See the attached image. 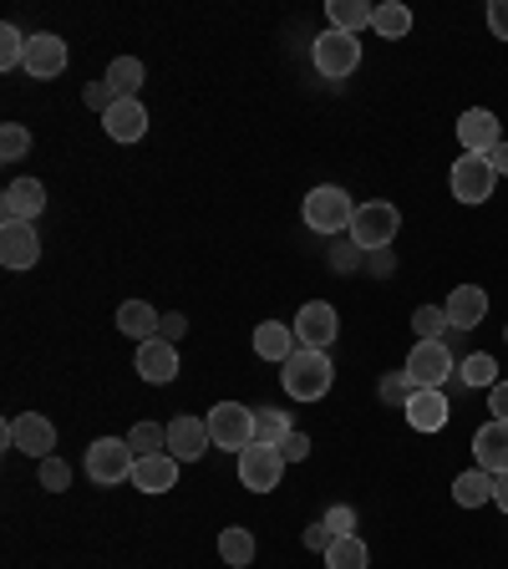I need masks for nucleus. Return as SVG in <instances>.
Here are the masks:
<instances>
[{"mask_svg": "<svg viewBox=\"0 0 508 569\" xmlns=\"http://www.w3.org/2000/svg\"><path fill=\"white\" fill-rule=\"evenodd\" d=\"M280 381H285V397H296V402H320V397L336 387V367L326 351H306V346H300V351L280 367Z\"/></svg>", "mask_w": 508, "mask_h": 569, "instance_id": "obj_1", "label": "nucleus"}, {"mask_svg": "<svg viewBox=\"0 0 508 569\" xmlns=\"http://www.w3.org/2000/svg\"><path fill=\"white\" fill-rule=\"evenodd\" d=\"M326 21H331V31L361 36L377 21V6H367V0H326Z\"/></svg>", "mask_w": 508, "mask_h": 569, "instance_id": "obj_25", "label": "nucleus"}, {"mask_svg": "<svg viewBox=\"0 0 508 569\" xmlns=\"http://www.w3.org/2000/svg\"><path fill=\"white\" fill-rule=\"evenodd\" d=\"M397 229H402L397 203L371 199V203H361V209H356V219H351V244L361 249V254H377V249L397 244Z\"/></svg>", "mask_w": 508, "mask_h": 569, "instance_id": "obj_2", "label": "nucleus"}, {"mask_svg": "<svg viewBox=\"0 0 508 569\" xmlns=\"http://www.w3.org/2000/svg\"><path fill=\"white\" fill-rule=\"evenodd\" d=\"M458 142H462V153H494L498 142H504V128H498V118L488 107H468L458 118Z\"/></svg>", "mask_w": 508, "mask_h": 569, "instance_id": "obj_14", "label": "nucleus"}, {"mask_svg": "<svg viewBox=\"0 0 508 569\" xmlns=\"http://www.w3.org/2000/svg\"><path fill=\"white\" fill-rule=\"evenodd\" d=\"M310 61H316L320 77H331V82H341V77H351L356 67H361V41L346 31H326L316 36V47H310Z\"/></svg>", "mask_w": 508, "mask_h": 569, "instance_id": "obj_6", "label": "nucleus"}, {"mask_svg": "<svg viewBox=\"0 0 508 569\" xmlns=\"http://www.w3.org/2000/svg\"><path fill=\"white\" fill-rule=\"evenodd\" d=\"M442 310H448L452 331H474V326H484V316H488V296L478 290V284H458Z\"/></svg>", "mask_w": 508, "mask_h": 569, "instance_id": "obj_22", "label": "nucleus"}, {"mask_svg": "<svg viewBox=\"0 0 508 569\" xmlns=\"http://www.w3.org/2000/svg\"><path fill=\"white\" fill-rule=\"evenodd\" d=\"M367 565H371V555L356 533H341V539L326 549V569H367Z\"/></svg>", "mask_w": 508, "mask_h": 569, "instance_id": "obj_29", "label": "nucleus"}, {"mask_svg": "<svg viewBox=\"0 0 508 569\" xmlns=\"http://www.w3.org/2000/svg\"><path fill=\"white\" fill-rule=\"evenodd\" d=\"M504 341H508V326H504Z\"/></svg>", "mask_w": 508, "mask_h": 569, "instance_id": "obj_49", "label": "nucleus"}, {"mask_svg": "<svg viewBox=\"0 0 508 569\" xmlns=\"http://www.w3.org/2000/svg\"><path fill=\"white\" fill-rule=\"evenodd\" d=\"M138 377L142 381H153V387H168V381L178 377V346L163 341V336H153V341H142L138 346Z\"/></svg>", "mask_w": 508, "mask_h": 569, "instance_id": "obj_15", "label": "nucleus"}, {"mask_svg": "<svg viewBox=\"0 0 508 569\" xmlns=\"http://www.w3.org/2000/svg\"><path fill=\"white\" fill-rule=\"evenodd\" d=\"M67 41L61 36H51V31H36V36H26V61H21V71L31 77V82H51V77H61L67 71Z\"/></svg>", "mask_w": 508, "mask_h": 569, "instance_id": "obj_10", "label": "nucleus"}, {"mask_svg": "<svg viewBox=\"0 0 508 569\" xmlns=\"http://www.w3.org/2000/svg\"><path fill=\"white\" fill-rule=\"evenodd\" d=\"M26 153H31V132L21 122H6L0 128V163H21Z\"/></svg>", "mask_w": 508, "mask_h": 569, "instance_id": "obj_35", "label": "nucleus"}, {"mask_svg": "<svg viewBox=\"0 0 508 569\" xmlns=\"http://www.w3.org/2000/svg\"><path fill=\"white\" fill-rule=\"evenodd\" d=\"M494 183H498V173L484 153H462L458 163H452V199L458 203H488Z\"/></svg>", "mask_w": 508, "mask_h": 569, "instance_id": "obj_11", "label": "nucleus"}, {"mask_svg": "<svg viewBox=\"0 0 508 569\" xmlns=\"http://www.w3.org/2000/svg\"><path fill=\"white\" fill-rule=\"evenodd\" d=\"M412 331H417V341H442V331H452V326H448V310L417 306L412 310Z\"/></svg>", "mask_w": 508, "mask_h": 569, "instance_id": "obj_34", "label": "nucleus"}, {"mask_svg": "<svg viewBox=\"0 0 508 569\" xmlns=\"http://www.w3.org/2000/svg\"><path fill=\"white\" fill-rule=\"evenodd\" d=\"M219 559L235 569H245L249 559H255V533L239 529V523H229V529H219Z\"/></svg>", "mask_w": 508, "mask_h": 569, "instance_id": "obj_27", "label": "nucleus"}, {"mask_svg": "<svg viewBox=\"0 0 508 569\" xmlns=\"http://www.w3.org/2000/svg\"><path fill=\"white\" fill-rule=\"evenodd\" d=\"M351 219H356V209H351V193L346 189H336V183H320V189H310L306 193V224L316 229V234H351Z\"/></svg>", "mask_w": 508, "mask_h": 569, "instance_id": "obj_4", "label": "nucleus"}, {"mask_svg": "<svg viewBox=\"0 0 508 569\" xmlns=\"http://www.w3.org/2000/svg\"><path fill=\"white\" fill-rule=\"evenodd\" d=\"M474 458L484 473H508V422H484L474 432Z\"/></svg>", "mask_w": 508, "mask_h": 569, "instance_id": "obj_21", "label": "nucleus"}, {"mask_svg": "<svg viewBox=\"0 0 508 569\" xmlns=\"http://www.w3.org/2000/svg\"><path fill=\"white\" fill-rule=\"evenodd\" d=\"M296 351H300V346H296V326H280V320H260V326H255V356H260V361L285 367Z\"/></svg>", "mask_w": 508, "mask_h": 569, "instance_id": "obj_20", "label": "nucleus"}, {"mask_svg": "<svg viewBox=\"0 0 508 569\" xmlns=\"http://www.w3.org/2000/svg\"><path fill=\"white\" fill-rule=\"evenodd\" d=\"M458 377H462V387H474V391L488 387V391H494V387H498V361L478 351V356H468V361L458 367Z\"/></svg>", "mask_w": 508, "mask_h": 569, "instance_id": "obj_31", "label": "nucleus"}, {"mask_svg": "<svg viewBox=\"0 0 508 569\" xmlns=\"http://www.w3.org/2000/svg\"><path fill=\"white\" fill-rule=\"evenodd\" d=\"M412 391H417V381L407 377V371H391V377L377 381V397L387 407H407V402H412Z\"/></svg>", "mask_w": 508, "mask_h": 569, "instance_id": "obj_36", "label": "nucleus"}, {"mask_svg": "<svg viewBox=\"0 0 508 569\" xmlns=\"http://www.w3.org/2000/svg\"><path fill=\"white\" fill-rule=\"evenodd\" d=\"M47 209V189H41V178H16L6 183L0 193V213H6V224H36V213Z\"/></svg>", "mask_w": 508, "mask_h": 569, "instance_id": "obj_13", "label": "nucleus"}, {"mask_svg": "<svg viewBox=\"0 0 508 569\" xmlns=\"http://www.w3.org/2000/svg\"><path fill=\"white\" fill-rule=\"evenodd\" d=\"M488 31H494L498 41H508V0H494V6H488Z\"/></svg>", "mask_w": 508, "mask_h": 569, "instance_id": "obj_43", "label": "nucleus"}, {"mask_svg": "<svg viewBox=\"0 0 508 569\" xmlns=\"http://www.w3.org/2000/svg\"><path fill=\"white\" fill-rule=\"evenodd\" d=\"M377 26L381 36H387V41H402L407 31H412V11H407V6H397V0H387V6H377Z\"/></svg>", "mask_w": 508, "mask_h": 569, "instance_id": "obj_32", "label": "nucleus"}, {"mask_svg": "<svg viewBox=\"0 0 508 569\" xmlns=\"http://www.w3.org/2000/svg\"><path fill=\"white\" fill-rule=\"evenodd\" d=\"M6 448L26 452V458H51V448H57V427H51V417L41 412H21L6 422Z\"/></svg>", "mask_w": 508, "mask_h": 569, "instance_id": "obj_9", "label": "nucleus"}, {"mask_svg": "<svg viewBox=\"0 0 508 569\" xmlns=\"http://www.w3.org/2000/svg\"><path fill=\"white\" fill-rule=\"evenodd\" d=\"M158 326H163V316H158L153 306H148V300H122L118 306V331L122 336H132V341H153L158 336Z\"/></svg>", "mask_w": 508, "mask_h": 569, "instance_id": "obj_24", "label": "nucleus"}, {"mask_svg": "<svg viewBox=\"0 0 508 569\" xmlns=\"http://www.w3.org/2000/svg\"><path fill=\"white\" fill-rule=\"evenodd\" d=\"M82 102H87V107H97V112H102V118H107V107L118 102V97H112V87H107V82H92V87H87V92H82Z\"/></svg>", "mask_w": 508, "mask_h": 569, "instance_id": "obj_42", "label": "nucleus"}, {"mask_svg": "<svg viewBox=\"0 0 508 569\" xmlns=\"http://www.w3.org/2000/svg\"><path fill=\"white\" fill-rule=\"evenodd\" d=\"M290 326H296V346H306V351H331V341L341 336V316H336V306H326V300L300 306V316L290 320Z\"/></svg>", "mask_w": 508, "mask_h": 569, "instance_id": "obj_8", "label": "nucleus"}, {"mask_svg": "<svg viewBox=\"0 0 508 569\" xmlns=\"http://www.w3.org/2000/svg\"><path fill=\"white\" fill-rule=\"evenodd\" d=\"M320 523H326V529H331L336 539H341V533H356V509H351V503H331Z\"/></svg>", "mask_w": 508, "mask_h": 569, "instance_id": "obj_39", "label": "nucleus"}, {"mask_svg": "<svg viewBox=\"0 0 508 569\" xmlns=\"http://www.w3.org/2000/svg\"><path fill=\"white\" fill-rule=\"evenodd\" d=\"M209 438H213V448H229V452H245L249 442H255V412L249 407H239V402H219L209 417Z\"/></svg>", "mask_w": 508, "mask_h": 569, "instance_id": "obj_7", "label": "nucleus"}, {"mask_svg": "<svg viewBox=\"0 0 508 569\" xmlns=\"http://www.w3.org/2000/svg\"><path fill=\"white\" fill-rule=\"evenodd\" d=\"M488 407H494V422H508V381H498V387L488 391Z\"/></svg>", "mask_w": 508, "mask_h": 569, "instance_id": "obj_45", "label": "nucleus"}, {"mask_svg": "<svg viewBox=\"0 0 508 569\" xmlns=\"http://www.w3.org/2000/svg\"><path fill=\"white\" fill-rule=\"evenodd\" d=\"M183 331H189V320H183V316H178V310H168V316H163V326H158V336H163V341H183Z\"/></svg>", "mask_w": 508, "mask_h": 569, "instance_id": "obj_44", "label": "nucleus"}, {"mask_svg": "<svg viewBox=\"0 0 508 569\" xmlns=\"http://www.w3.org/2000/svg\"><path fill=\"white\" fill-rule=\"evenodd\" d=\"M300 545H306V549H316V555H326V549L336 545V533L326 529V523H310V529L300 533Z\"/></svg>", "mask_w": 508, "mask_h": 569, "instance_id": "obj_41", "label": "nucleus"}, {"mask_svg": "<svg viewBox=\"0 0 508 569\" xmlns=\"http://www.w3.org/2000/svg\"><path fill=\"white\" fill-rule=\"evenodd\" d=\"M102 128H107V138L112 142H138L142 132H148V107H142L138 97H122V102L107 107Z\"/></svg>", "mask_w": 508, "mask_h": 569, "instance_id": "obj_19", "label": "nucleus"}, {"mask_svg": "<svg viewBox=\"0 0 508 569\" xmlns=\"http://www.w3.org/2000/svg\"><path fill=\"white\" fill-rule=\"evenodd\" d=\"M290 432H296L290 412H280V407H270V412H255V442H275V448H280Z\"/></svg>", "mask_w": 508, "mask_h": 569, "instance_id": "obj_30", "label": "nucleus"}, {"mask_svg": "<svg viewBox=\"0 0 508 569\" xmlns=\"http://www.w3.org/2000/svg\"><path fill=\"white\" fill-rule=\"evenodd\" d=\"M402 371L417 381V387H442V381H448L452 371H458V361H452L448 341H417Z\"/></svg>", "mask_w": 508, "mask_h": 569, "instance_id": "obj_12", "label": "nucleus"}, {"mask_svg": "<svg viewBox=\"0 0 508 569\" xmlns=\"http://www.w3.org/2000/svg\"><path fill=\"white\" fill-rule=\"evenodd\" d=\"M452 503H458V509H484V503H494V473H484V468L458 473L452 478Z\"/></svg>", "mask_w": 508, "mask_h": 569, "instance_id": "obj_26", "label": "nucleus"}, {"mask_svg": "<svg viewBox=\"0 0 508 569\" xmlns=\"http://www.w3.org/2000/svg\"><path fill=\"white\" fill-rule=\"evenodd\" d=\"M128 448L138 452V458H153V452H168V427L158 422H138L128 432Z\"/></svg>", "mask_w": 508, "mask_h": 569, "instance_id": "obj_33", "label": "nucleus"}, {"mask_svg": "<svg viewBox=\"0 0 508 569\" xmlns=\"http://www.w3.org/2000/svg\"><path fill=\"white\" fill-rule=\"evenodd\" d=\"M36 260H41L36 224H0V264L6 270H31Z\"/></svg>", "mask_w": 508, "mask_h": 569, "instance_id": "obj_16", "label": "nucleus"}, {"mask_svg": "<svg viewBox=\"0 0 508 569\" xmlns=\"http://www.w3.org/2000/svg\"><path fill=\"white\" fill-rule=\"evenodd\" d=\"M285 452L275 448V442H249L245 452H239V483L249 488V493H275L285 478Z\"/></svg>", "mask_w": 508, "mask_h": 569, "instance_id": "obj_5", "label": "nucleus"}, {"mask_svg": "<svg viewBox=\"0 0 508 569\" xmlns=\"http://www.w3.org/2000/svg\"><path fill=\"white\" fill-rule=\"evenodd\" d=\"M21 61H26V36L6 21V26H0V71H16Z\"/></svg>", "mask_w": 508, "mask_h": 569, "instance_id": "obj_37", "label": "nucleus"}, {"mask_svg": "<svg viewBox=\"0 0 508 569\" xmlns=\"http://www.w3.org/2000/svg\"><path fill=\"white\" fill-rule=\"evenodd\" d=\"M41 488L47 493H61V488H71V468L61 458H41Z\"/></svg>", "mask_w": 508, "mask_h": 569, "instance_id": "obj_38", "label": "nucleus"}, {"mask_svg": "<svg viewBox=\"0 0 508 569\" xmlns=\"http://www.w3.org/2000/svg\"><path fill=\"white\" fill-rule=\"evenodd\" d=\"M132 468H138V452L128 448V438H97L87 448V478L97 488H118L132 483Z\"/></svg>", "mask_w": 508, "mask_h": 569, "instance_id": "obj_3", "label": "nucleus"}, {"mask_svg": "<svg viewBox=\"0 0 508 569\" xmlns=\"http://www.w3.org/2000/svg\"><path fill=\"white\" fill-rule=\"evenodd\" d=\"M173 483H178V458L173 452L138 458V468H132V488H142V493H168Z\"/></svg>", "mask_w": 508, "mask_h": 569, "instance_id": "obj_23", "label": "nucleus"}, {"mask_svg": "<svg viewBox=\"0 0 508 569\" xmlns=\"http://www.w3.org/2000/svg\"><path fill=\"white\" fill-rule=\"evenodd\" d=\"M107 87H112V97H138V87H142V61L138 57H118L112 67H107V77H102Z\"/></svg>", "mask_w": 508, "mask_h": 569, "instance_id": "obj_28", "label": "nucleus"}, {"mask_svg": "<svg viewBox=\"0 0 508 569\" xmlns=\"http://www.w3.org/2000/svg\"><path fill=\"white\" fill-rule=\"evenodd\" d=\"M484 158H488V163H494V173H498V178H508V138L498 142L494 153H484Z\"/></svg>", "mask_w": 508, "mask_h": 569, "instance_id": "obj_46", "label": "nucleus"}, {"mask_svg": "<svg viewBox=\"0 0 508 569\" xmlns=\"http://www.w3.org/2000/svg\"><path fill=\"white\" fill-rule=\"evenodd\" d=\"M209 422L203 417H173L168 422V452H173L178 462H193V458H203L209 452Z\"/></svg>", "mask_w": 508, "mask_h": 569, "instance_id": "obj_18", "label": "nucleus"}, {"mask_svg": "<svg viewBox=\"0 0 508 569\" xmlns=\"http://www.w3.org/2000/svg\"><path fill=\"white\" fill-rule=\"evenodd\" d=\"M371 274H391V249H377V254H371Z\"/></svg>", "mask_w": 508, "mask_h": 569, "instance_id": "obj_48", "label": "nucleus"}, {"mask_svg": "<svg viewBox=\"0 0 508 569\" xmlns=\"http://www.w3.org/2000/svg\"><path fill=\"white\" fill-rule=\"evenodd\" d=\"M402 412H407V422H412L417 432H442L448 417H452V407H448V397H442V387H417L412 402H407Z\"/></svg>", "mask_w": 508, "mask_h": 569, "instance_id": "obj_17", "label": "nucleus"}, {"mask_svg": "<svg viewBox=\"0 0 508 569\" xmlns=\"http://www.w3.org/2000/svg\"><path fill=\"white\" fill-rule=\"evenodd\" d=\"M494 503L508 513V473H494Z\"/></svg>", "mask_w": 508, "mask_h": 569, "instance_id": "obj_47", "label": "nucleus"}, {"mask_svg": "<svg viewBox=\"0 0 508 569\" xmlns=\"http://www.w3.org/2000/svg\"><path fill=\"white\" fill-rule=\"evenodd\" d=\"M310 448H316V442H310V438H306V432H300V427H296V432H290V438H285V442H280L285 462H306V458H310Z\"/></svg>", "mask_w": 508, "mask_h": 569, "instance_id": "obj_40", "label": "nucleus"}]
</instances>
